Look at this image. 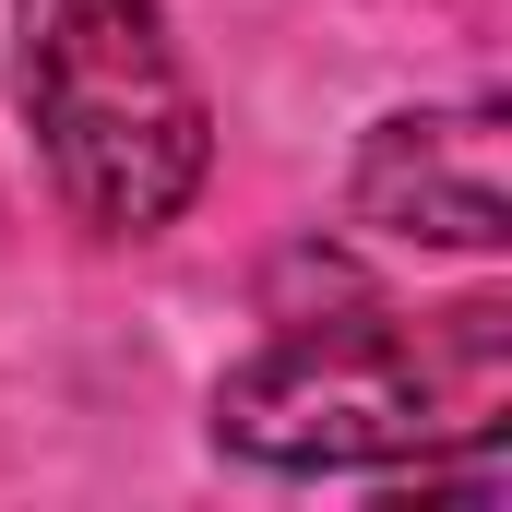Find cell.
I'll list each match as a JSON object with an SVG mask.
<instances>
[{
	"mask_svg": "<svg viewBox=\"0 0 512 512\" xmlns=\"http://www.w3.org/2000/svg\"><path fill=\"white\" fill-rule=\"evenodd\" d=\"M501 429V310L417 322H298L215 382V453L262 477H358V465H429L453 441Z\"/></svg>",
	"mask_w": 512,
	"mask_h": 512,
	"instance_id": "obj_1",
	"label": "cell"
},
{
	"mask_svg": "<svg viewBox=\"0 0 512 512\" xmlns=\"http://www.w3.org/2000/svg\"><path fill=\"white\" fill-rule=\"evenodd\" d=\"M358 227L382 239H429V251H501L512 239V120L477 108H393L358 143V179H346Z\"/></svg>",
	"mask_w": 512,
	"mask_h": 512,
	"instance_id": "obj_3",
	"label": "cell"
},
{
	"mask_svg": "<svg viewBox=\"0 0 512 512\" xmlns=\"http://www.w3.org/2000/svg\"><path fill=\"white\" fill-rule=\"evenodd\" d=\"M24 131L48 155V191L96 239H155L215 167L203 84L179 72L167 0H12Z\"/></svg>",
	"mask_w": 512,
	"mask_h": 512,
	"instance_id": "obj_2",
	"label": "cell"
}]
</instances>
